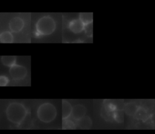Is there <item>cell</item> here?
I'll return each mask as SVG.
<instances>
[{
    "label": "cell",
    "instance_id": "cell-1",
    "mask_svg": "<svg viewBox=\"0 0 155 134\" xmlns=\"http://www.w3.org/2000/svg\"><path fill=\"white\" fill-rule=\"evenodd\" d=\"M7 118L11 123L15 124H21L26 117L27 110L24 105L18 102L10 103L6 109Z\"/></svg>",
    "mask_w": 155,
    "mask_h": 134
},
{
    "label": "cell",
    "instance_id": "cell-2",
    "mask_svg": "<svg viewBox=\"0 0 155 134\" xmlns=\"http://www.w3.org/2000/svg\"><path fill=\"white\" fill-rule=\"evenodd\" d=\"M56 22L50 16H44L39 18L36 24V33L38 36L49 35L56 29Z\"/></svg>",
    "mask_w": 155,
    "mask_h": 134
},
{
    "label": "cell",
    "instance_id": "cell-3",
    "mask_svg": "<svg viewBox=\"0 0 155 134\" xmlns=\"http://www.w3.org/2000/svg\"><path fill=\"white\" fill-rule=\"evenodd\" d=\"M37 116L43 123H48L54 120L56 116L57 111L55 106L50 103H44L41 104L37 109Z\"/></svg>",
    "mask_w": 155,
    "mask_h": 134
},
{
    "label": "cell",
    "instance_id": "cell-4",
    "mask_svg": "<svg viewBox=\"0 0 155 134\" xmlns=\"http://www.w3.org/2000/svg\"><path fill=\"white\" fill-rule=\"evenodd\" d=\"M27 71L25 67L22 65L15 64L10 68L9 74L11 77L15 80L24 79L27 75Z\"/></svg>",
    "mask_w": 155,
    "mask_h": 134
},
{
    "label": "cell",
    "instance_id": "cell-5",
    "mask_svg": "<svg viewBox=\"0 0 155 134\" xmlns=\"http://www.w3.org/2000/svg\"><path fill=\"white\" fill-rule=\"evenodd\" d=\"M24 26V22L20 17H15L10 20L8 27L13 33H18L21 31Z\"/></svg>",
    "mask_w": 155,
    "mask_h": 134
},
{
    "label": "cell",
    "instance_id": "cell-6",
    "mask_svg": "<svg viewBox=\"0 0 155 134\" xmlns=\"http://www.w3.org/2000/svg\"><path fill=\"white\" fill-rule=\"evenodd\" d=\"M86 112H87L86 107L82 104H76L73 107L71 115L75 120L78 121L82 118H83L84 116H85Z\"/></svg>",
    "mask_w": 155,
    "mask_h": 134
},
{
    "label": "cell",
    "instance_id": "cell-7",
    "mask_svg": "<svg viewBox=\"0 0 155 134\" xmlns=\"http://www.w3.org/2000/svg\"><path fill=\"white\" fill-rule=\"evenodd\" d=\"M85 25L79 19H74L70 22L68 24L69 29L74 33H79L85 28Z\"/></svg>",
    "mask_w": 155,
    "mask_h": 134
},
{
    "label": "cell",
    "instance_id": "cell-8",
    "mask_svg": "<svg viewBox=\"0 0 155 134\" xmlns=\"http://www.w3.org/2000/svg\"><path fill=\"white\" fill-rule=\"evenodd\" d=\"M73 107L71 104L67 100L62 101V116L64 120H67L72 113Z\"/></svg>",
    "mask_w": 155,
    "mask_h": 134
},
{
    "label": "cell",
    "instance_id": "cell-9",
    "mask_svg": "<svg viewBox=\"0 0 155 134\" xmlns=\"http://www.w3.org/2000/svg\"><path fill=\"white\" fill-rule=\"evenodd\" d=\"M93 122L89 116H85L79 120L77 121V125L81 129H90L92 126Z\"/></svg>",
    "mask_w": 155,
    "mask_h": 134
},
{
    "label": "cell",
    "instance_id": "cell-10",
    "mask_svg": "<svg viewBox=\"0 0 155 134\" xmlns=\"http://www.w3.org/2000/svg\"><path fill=\"white\" fill-rule=\"evenodd\" d=\"M139 106L134 103H129L125 106V111L129 115H135L137 111L138 110Z\"/></svg>",
    "mask_w": 155,
    "mask_h": 134
},
{
    "label": "cell",
    "instance_id": "cell-11",
    "mask_svg": "<svg viewBox=\"0 0 155 134\" xmlns=\"http://www.w3.org/2000/svg\"><path fill=\"white\" fill-rule=\"evenodd\" d=\"M13 41V36L10 31H3L0 34V42L1 43H12Z\"/></svg>",
    "mask_w": 155,
    "mask_h": 134
},
{
    "label": "cell",
    "instance_id": "cell-12",
    "mask_svg": "<svg viewBox=\"0 0 155 134\" xmlns=\"http://www.w3.org/2000/svg\"><path fill=\"white\" fill-rule=\"evenodd\" d=\"M134 116L137 120H140L143 121H145L148 118V113L147 109H145L143 107H139L138 110L137 111Z\"/></svg>",
    "mask_w": 155,
    "mask_h": 134
},
{
    "label": "cell",
    "instance_id": "cell-13",
    "mask_svg": "<svg viewBox=\"0 0 155 134\" xmlns=\"http://www.w3.org/2000/svg\"><path fill=\"white\" fill-rule=\"evenodd\" d=\"M16 58L15 56H2L1 62L4 65L10 68L16 64Z\"/></svg>",
    "mask_w": 155,
    "mask_h": 134
},
{
    "label": "cell",
    "instance_id": "cell-14",
    "mask_svg": "<svg viewBox=\"0 0 155 134\" xmlns=\"http://www.w3.org/2000/svg\"><path fill=\"white\" fill-rule=\"evenodd\" d=\"M79 19L85 25H88L93 21L92 13H81L79 14Z\"/></svg>",
    "mask_w": 155,
    "mask_h": 134
},
{
    "label": "cell",
    "instance_id": "cell-15",
    "mask_svg": "<svg viewBox=\"0 0 155 134\" xmlns=\"http://www.w3.org/2000/svg\"><path fill=\"white\" fill-rule=\"evenodd\" d=\"M76 125L73 121L70 120H64V122L62 123V128L64 129H75Z\"/></svg>",
    "mask_w": 155,
    "mask_h": 134
},
{
    "label": "cell",
    "instance_id": "cell-16",
    "mask_svg": "<svg viewBox=\"0 0 155 134\" xmlns=\"http://www.w3.org/2000/svg\"><path fill=\"white\" fill-rule=\"evenodd\" d=\"M9 82V80L8 77L5 75H1L0 77V86H6Z\"/></svg>",
    "mask_w": 155,
    "mask_h": 134
}]
</instances>
